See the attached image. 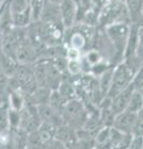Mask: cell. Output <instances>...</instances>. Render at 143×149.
<instances>
[{
  "label": "cell",
  "mask_w": 143,
  "mask_h": 149,
  "mask_svg": "<svg viewBox=\"0 0 143 149\" xmlns=\"http://www.w3.org/2000/svg\"><path fill=\"white\" fill-rule=\"evenodd\" d=\"M142 107H143V93H141V91L135 90L131 95V98H130V102H129L127 109L130 110V111L138 113L141 110Z\"/></svg>",
  "instance_id": "2e32d148"
},
{
  "label": "cell",
  "mask_w": 143,
  "mask_h": 149,
  "mask_svg": "<svg viewBox=\"0 0 143 149\" xmlns=\"http://www.w3.org/2000/svg\"><path fill=\"white\" fill-rule=\"evenodd\" d=\"M57 91H58L59 94L61 95V97L66 102L74 100V98H77V88H75L72 83H69L68 81H65V80H64V81L61 80Z\"/></svg>",
  "instance_id": "9a60e30c"
},
{
  "label": "cell",
  "mask_w": 143,
  "mask_h": 149,
  "mask_svg": "<svg viewBox=\"0 0 143 149\" xmlns=\"http://www.w3.org/2000/svg\"><path fill=\"white\" fill-rule=\"evenodd\" d=\"M21 123H22V115H21V111L9 108V127L11 130L19 129L21 127Z\"/></svg>",
  "instance_id": "ffe728a7"
},
{
  "label": "cell",
  "mask_w": 143,
  "mask_h": 149,
  "mask_svg": "<svg viewBox=\"0 0 143 149\" xmlns=\"http://www.w3.org/2000/svg\"><path fill=\"white\" fill-rule=\"evenodd\" d=\"M3 104H6V103H4V101L2 100V97L0 96V106H1V105H3Z\"/></svg>",
  "instance_id": "4316f807"
},
{
  "label": "cell",
  "mask_w": 143,
  "mask_h": 149,
  "mask_svg": "<svg viewBox=\"0 0 143 149\" xmlns=\"http://www.w3.org/2000/svg\"><path fill=\"white\" fill-rule=\"evenodd\" d=\"M48 1H50V2H53V3L60 4V2H61L62 0H48Z\"/></svg>",
  "instance_id": "484cf974"
},
{
  "label": "cell",
  "mask_w": 143,
  "mask_h": 149,
  "mask_svg": "<svg viewBox=\"0 0 143 149\" xmlns=\"http://www.w3.org/2000/svg\"><path fill=\"white\" fill-rule=\"evenodd\" d=\"M46 1L48 0H30V9H31V12H32L33 22L39 21L41 12L43 10Z\"/></svg>",
  "instance_id": "44dd1931"
},
{
  "label": "cell",
  "mask_w": 143,
  "mask_h": 149,
  "mask_svg": "<svg viewBox=\"0 0 143 149\" xmlns=\"http://www.w3.org/2000/svg\"><path fill=\"white\" fill-rule=\"evenodd\" d=\"M84 58L89 67H93V66H95L97 64L101 63L102 61H104L103 60L102 54L100 53V51L96 50V49H92V50L87 51V52L85 53Z\"/></svg>",
  "instance_id": "e0dca14e"
},
{
  "label": "cell",
  "mask_w": 143,
  "mask_h": 149,
  "mask_svg": "<svg viewBox=\"0 0 143 149\" xmlns=\"http://www.w3.org/2000/svg\"><path fill=\"white\" fill-rule=\"evenodd\" d=\"M138 119H139L138 113L126 109V110L120 112L115 116V119H114L112 127L124 132V133H131L132 134L133 127L136 125Z\"/></svg>",
  "instance_id": "ba28073f"
},
{
  "label": "cell",
  "mask_w": 143,
  "mask_h": 149,
  "mask_svg": "<svg viewBox=\"0 0 143 149\" xmlns=\"http://www.w3.org/2000/svg\"><path fill=\"white\" fill-rule=\"evenodd\" d=\"M12 13L23 12L30 8V0H9Z\"/></svg>",
  "instance_id": "d6986e66"
},
{
  "label": "cell",
  "mask_w": 143,
  "mask_h": 149,
  "mask_svg": "<svg viewBox=\"0 0 143 149\" xmlns=\"http://www.w3.org/2000/svg\"><path fill=\"white\" fill-rule=\"evenodd\" d=\"M88 111L86 110L85 105L80 100H71L67 102L61 110V117L64 122L72 127L75 130H79L84 127L87 120Z\"/></svg>",
  "instance_id": "3957f363"
},
{
  "label": "cell",
  "mask_w": 143,
  "mask_h": 149,
  "mask_svg": "<svg viewBox=\"0 0 143 149\" xmlns=\"http://www.w3.org/2000/svg\"><path fill=\"white\" fill-rule=\"evenodd\" d=\"M66 70L70 76H79L83 71V58L81 61L67 60Z\"/></svg>",
  "instance_id": "ac0fdd59"
},
{
  "label": "cell",
  "mask_w": 143,
  "mask_h": 149,
  "mask_svg": "<svg viewBox=\"0 0 143 149\" xmlns=\"http://www.w3.org/2000/svg\"><path fill=\"white\" fill-rule=\"evenodd\" d=\"M133 91H135V88L131 83L126 89H124L120 93L116 94L115 96L111 97V108H112L115 115H117V113L127 109Z\"/></svg>",
  "instance_id": "9c48e42d"
},
{
  "label": "cell",
  "mask_w": 143,
  "mask_h": 149,
  "mask_svg": "<svg viewBox=\"0 0 143 149\" xmlns=\"http://www.w3.org/2000/svg\"><path fill=\"white\" fill-rule=\"evenodd\" d=\"M33 72L38 86L57 90L61 82V72L51 60H39L33 64Z\"/></svg>",
  "instance_id": "7a4b0ae2"
},
{
  "label": "cell",
  "mask_w": 143,
  "mask_h": 149,
  "mask_svg": "<svg viewBox=\"0 0 143 149\" xmlns=\"http://www.w3.org/2000/svg\"><path fill=\"white\" fill-rule=\"evenodd\" d=\"M39 57H40V54L38 49L27 37L16 51V61L19 64L33 65L39 61Z\"/></svg>",
  "instance_id": "52a82bcc"
},
{
  "label": "cell",
  "mask_w": 143,
  "mask_h": 149,
  "mask_svg": "<svg viewBox=\"0 0 143 149\" xmlns=\"http://www.w3.org/2000/svg\"><path fill=\"white\" fill-rule=\"evenodd\" d=\"M12 19H13V25H14V27H19V28H26V27H28L33 22L31 9L29 8V9H27V10H25V11L23 12L12 13Z\"/></svg>",
  "instance_id": "5bb4252c"
},
{
  "label": "cell",
  "mask_w": 143,
  "mask_h": 149,
  "mask_svg": "<svg viewBox=\"0 0 143 149\" xmlns=\"http://www.w3.org/2000/svg\"><path fill=\"white\" fill-rule=\"evenodd\" d=\"M39 21H42V22L48 23V24H52V25H62L59 4L46 1L43 10L41 12Z\"/></svg>",
  "instance_id": "8fae6325"
},
{
  "label": "cell",
  "mask_w": 143,
  "mask_h": 149,
  "mask_svg": "<svg viewBox=\"0 0 143 149\" xmlns=\"http://www.w3.org/2000/svg\"><path fill=\"white\" fill-rule=\"evenodd\" d=\"M132 86L137 91H141L143 89V64L135 74V78L132 80Z\"/></svg>",
  "instance_id": "603a6c76"
},
{
  "label": "cell",
  "mask_w": 143,
  "mask_h": 149,
  "mask_svg": "<svg viewBox=\"0 0 143 149\" xmlns=\"http://www.w3.org/2000/svg\"><path fill=\"white\" fill-rule=\"evenodd\" d=\"M104 30L110 42L113 45L114 50V54L112 57L113 60L110 63L115 66L124 60L125 50L130 31V24L125 22H115L104 27Z\"/></svg>",
  "instance_id": "6da1fadb"
},
{
  "label": "cell",
  "mask_w": 143,
  "mask_h": 149,
  "mask_svg": "<svg viewBox=\"0 0 143 149\" xmlns=\"http://www.w3.org/2000/svg\"><path fill=\"white\" fill-rule=\"evenodd\" d=\"M52 91H53V90L48 89V88H46V86H39L37 89L33 91L32 93L26 96L27 104L35 105V106H40V105L48 104Z\"/></svg>",
  "instance_id": "7c38bea8"
},
{
  "label": "cell",
  "mask_w": 143,
  "mask_h": 149,
  "mask_svg": "<svg viewBox=\"0 0 143 149\" xmlns=\"http://www.w3.org/2000/svg\"><path fill=\"white\" fill-rule=\"evenodd\" d=\"M61 22L65 29L73 27L79 17V1L77 0H62L59 4Z\"/></svg>",
  "instance_id": "8992f818"
},
{
  "label": "cell",
  "mask_w": 143,
  "mask_h": 149,
  "mask_svg": "<svg viewBox=\"0 0 143 149\" xmlns=\"http://www.w3.org/2000/svg\"><path fill=\"white\" fill-rule=\"evenodd\" d=\"M135 74H136V71L129 67L124 61H122L121 63L115 65L113 68L110 90H109L106 96H115L121 91H123L128 86H130L132 83L133 78H135Z\"/></svg>",
  "instance_id": "277c9868"
},
{
  "label": "cell",
  "mask_w": 143,
  "mask_h": 149,
  "mask_svg": "<svg viewBox=\"0 0 143 149\" xmlns=\"http://www.w3.org/2000/svg\"><path fill=\"white\" fill-rule=\"evenodd\" d=\"M82 58H83V51L82 50L66 45V60L81 61Z\"/></svg>",
  "instance_id": "7402d4cb"
},
{
  "label": "cell",
  "mask_w": 143,
  "mask_h": 149,
  "mask_svg": "<svg viewBox=\"0 0 143 149\" xmlns=\"http://www.w3.org/2000/svg\"><path fill=\"white\" fill-rule=\"evenodd\" d=\"M8 1H9V0H0V9L3 7L4 4H6L8 2Z\"/></svg>",
  "instance_id": "d4e9b609"
},
{
  "label": "cell",
  "mask_w": 143,
  "mask_h": 149,
  "mask_svg": "<svg viewBox=\"0 0 143 149\" xmlns=\"http://www.w3.org/2000/svg\"><path fill=\"white\" fill-rule=\"evenodd\" d=\"M3 54V35L0 31V55Z\"/></svg>",
  "instance_id": "cb8c5ba5"
},
{
  "label": "cell",
  "mask_w": 143,
  "mask_h": 149,
  "mask_svg": "<svg viewBox=\"0 0 143 149\" xmlns=\"http://www.w3.org/2000/svg\"><path fill=\"white\" fill-rule=\"evenodd\" d=\"M7 105L10 109L21 111V110L25 108L26 105H27L26 94L19 89L11 90L8 94Z\"/></svg>",
  "instance_id": "4fadbf2b"
},
{
  "label": "cell",
  "mask_w": 143,
  "mask_h": 149,
  "mask_svg": "<svg viewBox=\"0 0 143 149\" xmlns=\"http://www.w3.org/2000/svg\"><path fill=\"white\" fill-rule=\"evenodd\" d=\"M55 137L59 139L65 145L66 148L77 147V130L66 123H62L56 129Z\"/></svg>",
  "instance_id": "30bf717a"
},
{
  "label": "cell",
  "mask_w": 143,
  "mask_h": 149,
  "mask_svg": "<svg viewBox=\"0 0 143 149\" xmlns=\"http://www.w3.org/2000/svg\"><path fill=\"white\" fill-rule=\"evenodd\" d=\"M27 38L26 28L13 27L3 34V54L16 60V51L22 42Z\"/></svg>",
  "instance_id": "5b68a950"
}]
</instances>
